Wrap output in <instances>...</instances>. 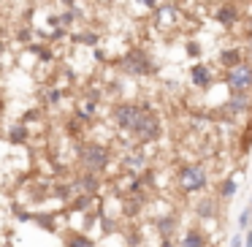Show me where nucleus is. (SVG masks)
<instances>
[{
    "mask_svg": "<svg viewBox=\"0 0 252 247\" xmlns=\"http://www.w3.org/2000/svg\"><path fill=\"white\" fill-rule=\"evenodd\" d=\"M130 131H133V136H136V141H141V144L155 141V139L160 136V120H158V114H152V111L144 106L141 114H138V120H136V125H133Z\"/></svg>",
    "mask_w": 252,
    "mask_h": 247,
    "instance_id": "1",
    "label": "nucleus"
},
{
    "mask_svg": "<svg viewBox=\"0 0 252 247\" xmlns=\"http://www.w3.org/2000/svg\"><path fill=\"white\" fill-rule=\"evenodd\" d=\"M79 160H82V166L87 171H103L106 166H109V149L103 147V144H82V149H79Z\"/></svg>",
    "mask_w": 252,
    "mask_h": 247,
    "instance_id": "2",
    "label": "nucleus"
},
{
    "mask_svg": "<svg viewBox=\"0 0 252 247\" xmlns=\"http://www.w3.org/2000/svg\"><path fill=\"white\" fill-rule=\"evenodd\" d=\"M209 185V174L203 166H185L179 171V187L185 193H198Z\"/></svg>",
    "mask_w": 252,
    "mask_h": 247,
    "instance_id": "3",
    "label": "nucleus"
},
{
    "mask_svg": "<svg viewBox=\"0 0 252 247\" xmlns=\"http://www.w3.org/2000/svg\"><path fill=\"white\" fill-rule=\"evenodd\" d=\"M122 68H125L127 73L144 76V73H152V71H155V63H152V57H149L147 52L133 49V52H127V55L122 57Z\"/></svg>",
    "mask_w": 252,
    "mask_h": 247,
    "instance_id": "4",
    "label": "nucleus"
},
{
    "mask_svg": "<svg viewBox=\"0 0 252 247\" xmlns=\"http://www.w3.org/2000/svg\"><path fill=\"white\" fill-rule=\"evenodd\" d=\"M225 84H228L230 90H252V66L244 60V63H239V66L228 68Z\"/></svg>",
    "mask_w": 252,
    "mask_h": 247,
    "instance_id": "5",
    "label": "nucleus"
},
{
    "mask_svg": "<svg viewBox=\"0 0 252 247\" xmlns=\"http://www.w3.org/2000/svg\"><path fill=\"white\" fill-rule=\"evenodd\" d=\"M141 109H144V106H136V104H120V106H114V122L122 128V131H130V128L136 125Z\"/></svg>",
    "mask_w": 252,
    "mask_h": 247,
    "instance_id": "6",
    "label": "nucleus"
},
{
    "mask_svg": "<svg viewBox=\"0 0 252 247\" xmlns=\"http://www.w3.org/2000/svg\"><path fill=\"white\" fill-rule=\"evenodd\" d=\"M214 19H217L222 28H233V25L239 22V8H236L233 3H222V6L214 8Z\"/></svg>",
    "mask_w": 252,
    "mask_h": 247,
    "instance_id": "7",
    "label": "nucleus"
},
{
    "mask_svg": "<svg viewBox=\"0 0 252 247\" xmlns=\"http://www.w3.org/2000/svg\"><path fill=\"white\" fill-rule=\"evenodd\" d=\"M190 79H192V84H195V87H201V90H206L209 84L214 82V73L209 71L206 66H203V63H195V66L190 68Z\"/></svg>",
    "mask_w": 252,
    "mask_h": 247,
    "instance_id": "8",
    "label": "nucleus"
},
{
    "mask_svg": "<svg viewBox=\"0 0 252 247\" xmlns=\"http://www.w3.org/2000/svg\"><path fill=\"white\" fill-rule=\"evenodd\" d=\"M250 109V95L247 90H233V95L228 98V111L230 114H244Z\"/></svg>",
    "mask_w": 252,
    "mask_h": 247,
    "instance_id": "9",
    "label": "nucleus"
},
{
    "mask_svg": "<svg viewBox=\"0 0 252 247\" xmlns=\"http://www.w3.org/2000/svg\"><path fill=\"white\" fill-rule=\"evenodd\" d=\"M220 63H222L225 68H233V66H239V63H244V52L241 49H222L220 52Z\"/></svg>",
    "mask_w": 252,
    "mask_h": 247,
    "instance_id": "10",
    "label": "nucleus"
},
{
    "mask_svg": "<svg viewBox=\"0 0 252 247\" xmlns=\"http://www.w3.org/2000/svg\"><path fill=\"white\" fill-rule=\"evenodd\" d=\"M182 247H206V239H203V234L201 231H187L185 234V239H182Z\"/></svg>",
    "mask_w": 252,
    "mask_h": 247,
    "instance_id": "11",
    "label": "nucleus"
},
{
    "mask_svg": "<svg viewBox=\"0 0 252 247\" xmlns=\"http://www.w3.org/2000/svg\"><path fill=\"white\" fill-rule=\"evenodd\" d=\"M79 187H82V190L87 193V196H93V193L98 190V176H95L93 171H87V174H84L82 179H79Z\"/></svg>",
    "mask_w": 252,
    "mask_h": 247,
    "instance_id": "12",
    "label": "nucleus"
},
{
    "mask_svg": "<svg viewBox=\"0 0 252 247\" xmlns=\"http://www.w3.org/2000/svg\"><path fill=\"white\" fill-rule=\"evenodd\" d=\"M68 247H95V245H93V239H90V236H84V234H73L71 239H68Z\"/></svg>",
    "mask_w": 252,
    "mask_h": 247,
    "instance_id": "13",
    "label": "nucleus"
},
{
    "mask_svg": "<svg viewBox=\"0 0 252 247\" xmlns=\"http://www.w3.org/2000/svg\"><path fill=\"white\" fill-rule=\"evenodd\" d=\"M198 214H201V217H212L214 214V201L212 198H203V201L198 204Z\"/></svg>",
    "mask_w": 252,
    "mask_h": 247,
    "instance_id": "14",
    "label": "nucleus"
},
{
    "mask_svg": "<svg viewBox=\"0 0 252 247\" xmlns=\"http://www.w3.org/2000/svg\"><path fill=\"white\" fill-rule=\"evenodd\" d=\"M125 166L130 171H141L144 169V158L141 155H130V158H125Z\"/></svg>",
    "mask_w": 252,
    "mask_h": 247,
    "instance_id": "15",
    "label": "nucleus"
},
{
    "mask_svg": "<svg viewBox=\"0 0 252 247\" xmlns=\"http://www.w3.org/2000/svg\"><path fill=\"white\" fill-rule=\"evenodd\" d=\"M220 193H222V198H230L236 193V179H225L222 187H220Z\"/></svg>",
    "mask_w": 252,
    "mask_h": 247,
    "instance_id": "16",
    "label": "nucleus"
},
{
    "mask_svg": "<svg viewBox=\"0 0 252 247\" xmlns=\"http://www.w3.org/2000/svg\"><path fill=\"white\" fill-rule=\"evenodd\" d=\"M158 228H160V234H163V236H171V231H174V220H171V217H163V220L158 223Z\"/></svg>",
    "mask_w": 252,
    "mask_h": 247,
    "instance_id": "17",
    "label": "nucleus"
},
{
    "mask_svg": "<svg viewBox=\"0 0 252 247\" xmlns=\"http://www.w3.org/2000/svg\"><path fill=\"white\" fill-rule=\"evenodd\" d=\"M73 38H76V41H84V44H87V46H95V44H98V35H93V33H84V35H73Z\"/></svg>",
    "mask_w": 252,
    "mask_h": 247,
    "instance_id": "18",
    "label": "nucleus"
},
{
    "mask_svg": "<svg viewBox=\"0 0 252 247\" xmlns=\"http://www.w3.org/2000/svg\"><path fill=\"white\" fill-rule=\"evenodd\" d=\"M22 139H25V128L17 125V128L11 131V141H22Z\"/></svg>",
    "mask_w": 252,
    "mask_h": 247,
    "instance_id": "19",
    "label": "nucleus"
},
{
    "mask_svg": "<svg viewBox=\"0 0 252 247\" xmlns=\"http://www.w3.org/2000/svg\"><path fill=\"white\" fill-rule=\"evenodd\" d=\"M250 212H241V217H239V225H241V228H247V225H250Z\"/></svg>",
    "mask_w": 252,
    "mask_h": 247,
    "instance_id": "20",
    "label": "nucleus"
},
{
    "mask_svg": "<svg viewBox=\"0 0 252 247\" xmlns=\"http://www.w3.org/2000/svg\"><path fill=\"white\" fill-rule=\"evenodd\" d=\"M230 247H241V234H233V236H230Z\"/></svg>",
    "mask_w": 252,
    "mask_h": 247,
    "instance_id": "21",
    "label": "nucleus"
},
{
    "mask_svg": "<svg viewBox=\"0 0 252 247\" xmlns=\"http://www.w3.org/2000/svg\"><path fill=\"white\" fill-rule=\"evenodd\" d=\"M141 3H144V6H149V8H155V6H158V0H141Z\"/></svg>",
    "mask_w": 252,
    "mask_h": 247,
    "instance_id": "22",
    "label": "nucleus"
},
{
    "mask_svg": "<svg viewBox=\"0 0 252 247\" xmlns=\"http://www.w3.org/2000/svg\"><path fill=\"white\" fill-rule=\"evenodd\" d=\"M247 234V247H252V231H244Z\"/></svg>",
    "mask_w": 252,
    "mask_h": 247,
    "instance_id": "23",
    "label": "nucleus"
},
{
    "mask_svg": "<svg viewBox=\"0 0 252 247\" xmlns=\"http://www.w3.org/2000/svg\"><path fill=\"white\" fill-rule=\"evenodd\" d=\"M247 35H252V17L247 19Z\"/></svg>",
    "mask_w": 252,
    "mask_h": 247,
    "instance_id": "24",
    "label": "nucleus"
},
{
    "mask_svg": "<svg viewBox=\"0 0 252 247\" xmlns=\"http://www.w3.org/2000/svg\"><path fill=\"white\" fill-rule=\"evenodd\" d=\"M247 46H250V52H252V35H247Z\"/></svg>",
    "mask_w": 252,
    "mask_h": 247,
    "instance_id": "25",
    "label": "nucleus"
},
{
    "mask_svg": "<svg viewBox=\"0 0 252 247\" xmlns=\"http://www.w3.org/2000/svg\"><path fill=\"white\" fill-rule=\"evenodd\" d=\"M247 212H250V217H252V204H250V209H247Z\"/></svg>",
    "mask_w": 252,
    "mask_h": 247,
    "instance_id": "26",
    "label": "nucleus"
}]
</instances>
